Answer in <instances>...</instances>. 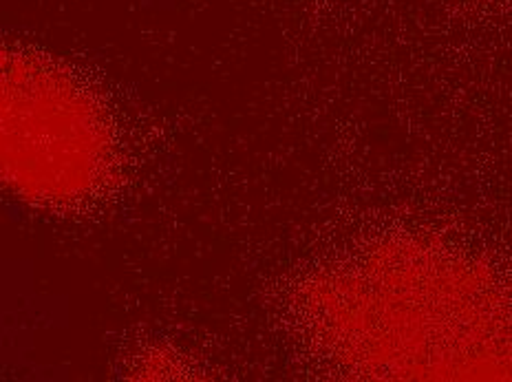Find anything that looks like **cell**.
Here are the masks:
<instances>
[{
    "label": "cell",
    "instance_id": "1",
    "mask_svg": "<svg viewBox=\"0 0 512 382\" xmlns=\"http://www.w3.org/2000/svg\"><path fill=\"white\" fill-rule=\"evenodd\" d=\"M117 173L113 120L87 84L36 51L3 56V177L29 206L71 210Z\"/></svg>",
    "mask_w": 512,
    "mask_h": 382
}]
</instances>
